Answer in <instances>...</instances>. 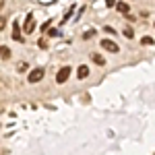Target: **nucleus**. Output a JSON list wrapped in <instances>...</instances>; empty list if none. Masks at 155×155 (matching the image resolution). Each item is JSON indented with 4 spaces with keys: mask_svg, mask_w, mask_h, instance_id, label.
<instances>
[{
    "mask_svg": "<svg viewBox=\"0 0 155 155\" xmlns=\"http://www.w3.org/2000/svg\"><path fill=\"white\" fill-rule=\"evenodd\" d=\"M106 4L110 6V8H112V6H116V0H106Z\"/></svg>",
    "mask_w": 155,
    "mask_h": 155,
    "instance_id": "obj_17",
    "label": "nucleus"
},
{
    "mask_svg": "<svg viewBox=\"0 0 155 155\" xmlns=\"http://www.w3.org/2000/svg\"><path fill=\"white\" fill-rule=\"evenodd\" d=\"M68 77H71V66H62V68L56 72V83L62 85L66 79H68Z\"/></svg>",
    "mask_w": 155,
    "mask_h": 155,
    "instance_id": "obj_1",
    "label": "nucleus"
},
{
    "mask_svg": "<svg viewBox=\"0 0 155 155\" xmlns=\"http://www.w3.org/2000/svg\"><path fill=\"white\" fill-rule=\"evenodd\" d=\"M101 48H104V50H107V52H112V54L120 52L118 44H116V41H112V39H101Z\"/></svg>",
    "mask_w": 155,
    "mask_h": 155,
    "instance_id": "obj_3",
    "label": "nucleus"
},
{
    "mask_svg": "<svg viewBox=\"0 0 155 155\" xmlns=\"http://www.w3.org/2000/svg\"><path fill=\"white\" fill-rule=\"evenodd\" d=\"M122 35H124V37H128V39H132V37H134V31H132L130 27H124V31H122Z\"/></svg>",
    "mask_w": 155,
    "mask_h": 155,
    "instance_id": "obj_10",
    "label": "nucleus"
},
{
    "mask_svg": "<svg viewBox=\"0 0 155 155\" xmlns=\"http://www.w3.org/2000/svg\"><path fill=\"white\" fill-rule=\"evenodd\" d=\"M141 44H143V46H151V44H153V39H151V37H143V39H141Z\"/></svg>",
    "mask_w": 155,
    "mask_h": 155,
    "instance_id": "obj_13",
    "label": "nucleus"
},
{
    "mask_svg": "<svg viewBox=\"0 0 155 155\" xmlns=\"http://www.w3.org/2000/svg\"><path fill=\"white\" fill-rule=\"evenodd\" d=\"M0 58H2V60H8V58H11V50L6 48V46H0Z\"/></svg>",
    "mask_w": 155,
    "mask_h": 155,
    "instance_id": "obj_9",
    "label": "nucleus"
},
{
    "mask_svg": "<svg viewBox=\"0 0 155 155\" xmlns=\"http://www.w3.org/2000/svg\"><path fill=\"white\" fill-rule=\"evenodd\" d=\"M25 33H33V29H35V21H33V15H27L25 17V25H23Z\"/></svg>",
    "mask_w": 155,
    "mask_h": 155,
    "instance_id": "obj_4",
    "label": "nucleus"
},
{
    "mask_svg": "<svg viewBox=\"0 0 155 155\" xmlns=\"http://www.w3.org/2000/svg\"><path fill=\"white\" fill-rule=\"evenodd\" d=\"M12 39H17V41H23V35H21V29H19V23H17V21L12 23Z\"/></svg>",
    "mask_w": 155,
    "mask_h": 155,
    "instance_id": "obj_5",
    "label": "nucleus"
},
{
    "mask_svg": "<svg viewBox=\"0 0 155 155\" xmlns=\"http://www.w3.org/2000/svg\"><path fill=\"white\" fill-rule=\"evenodd\" d=\"M4 27H6V19H4V17H0V31H2Z\"/></svg>",
    "mask_w": 155,
    "mask_h": 155,
    "instance_id": "obj_14",
    "label": "nucleus"
},
{
    "mask_svg": "<svg viewBox=\"0 0 155 155\" xmlns=\"http://www.w3.org/2000/svg\"><path fill=\"white\" fill-rule=\"evenodd\" d=\"M25 71H27V64L21 62V64H19V72H25Z\"/></svg>",
    "mask_w": 155,
    "mask_h": 155,
    "instance_id": "obj_15",
    "label": "nucleus"
},
{
    "mask_svg": "<svg viewBox=\"0 0 155 155\" xmlns=\"http://www.w3.org/2000/svg\"><path fill=\"white\" fill-rule=\"evenodd\" d=\"M46 29H50V21H46V23L41 25V31H44V33H46Z\"/></svg>",
    "mask_w": 155,
    "mask_h": 155,
    "instance_id": "obj_16",
    "label": "nucleus"
},
{
    "mask_svg": "<svg viewBox=\"0 0 155 155\" xmlns=\"http://www.w3.org/2000/svg\"><path fill=\"white\" fill-rule=\"evenodd\" d=\"M44 74H46L44 68H33V71L29 72V83H39L44 79Z\"/></svg>",
    "mask_w": 155,
    "mask_h": 155,
    "instance_id": "obj_2",
    "label": "nucleus"
},
{
    "mask_svg": "<svg viewBox=\"0 0 155 155\" xmlns=\"http://www.w3.org/2000/svg\"><path fill=\"white\" fill-rule=\"evenodd\" d=\"M2 6H4V2H2V0H0V11H2Z\"/></svg>",
    "mask_w": 155,
    "mask_h": 155,
    "instance_id": "obj_18",
    "label": "nucleus"
},
{
    "mask_svg": "<svg viewBox=\"0 0 155 155\" xmlns=\"http://www.w3.org/2000/svg\"><path fill=\"white\" fill-rule=\"evenodd\" d=\"M91 60H93L95 64H99V66H104V64H106V58H104L101 54H91Z\"/></svg>",
    "mask_w": 155,
    "mask_h": 155,
    "instance_id": "obj_8",
    "label": "nucleus"
},
{
    "mask_svg": "<svg viewBox=\"0 0 155 155\" xmlns=\"http://www.w3.org/2000/svg\"><path fill=\"white\" fill-rule=\"evenodd\" d=\"M77 77H79V79H87V77H89V66L81 64V66L77 68Z\"/></svg>",
    "mask_w": 155,
    "mask_h": 155,
    "instance_id": "obj_6",
    "label": "nucleus"
},
{
    "mask_svg": "<svg viewBox=\"0 0 155 155\" xmlns=\"http://www.w3.org/2000/svg\"><path fill=\"white\" fill-rule=\"evenodd\" d=\"M95 35V31L93 29H89V31H85V35H83V39H91V37Z\"/></svg>",
    "mask_w": 155,
    "mask_h": 155,
    "instance_id": "obj_11",
    "label": "nucleus"
},
{
    "mask_svg": "<svg viewBox=\"0 0 155 155\" xmlns=\"http://www.w3.org/2000/svg\"><path fill=\"white\" fill-rule=\"evenodd\" d=\"M116 8H118V12H122V15H128V11H130V6H128L126 2H118Z\"/></svg>",
    "mask_w": 155,
    "mask_h": 155,
    "instance_id": "obj_7",
    "label": "nucleus"
},
{
    "mask_svg": "<svg viewBox=\"0 0 155 155\" xmlns=\"http://www.w3.org/2000/svg\"><path fill=\"white\" fill-rule=\"evenodd\" d=\"M48 35H50V37H58L60 31H58V29H48Z\"/></svg>",
    "mask_w": 155,
    "mask_h": 155,
    "instance_id": "obj_12",
    "label": "nucleus"
}]
</instances>
